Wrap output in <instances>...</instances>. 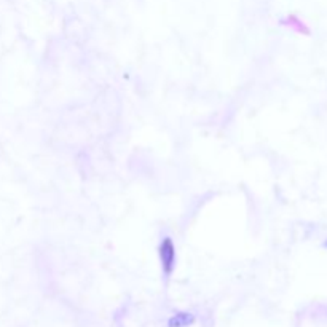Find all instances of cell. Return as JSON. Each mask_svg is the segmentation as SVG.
<instances>
[{"mask_svg":"<svg viewBox=\"0 0 327 327\" xmlns=\"http://www.w3.org/2000/svg\"><path fill=\"white\" fill-rule=\"evenodd\" d=\"M161 262H163L165 268L169 271V268L173 267V262H174V246H173V241L168 238L161 243Z\"/></svg>","mask_w":327,"mask_h":327,"instance_id":"6da1fadb","label":"cell"}]
</instances>
